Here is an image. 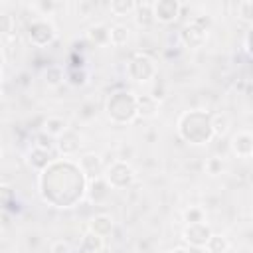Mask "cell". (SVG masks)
I'll list each match as a JSON object with an SVG mask.
<instances>
[{
    "label": "cell",
    "mask_w": 253,
    "mask_h": 253,
    "mask_svg": "<svg viewBox=\"0 0 253 253\" xmlns=\"http://www.w3.org/2000/svg\"><path fill=\"white\" fill-rule=\"evenodd\" d=\"M87 178L73 158H53L38 172V194L43 204L67 210L85 198Z\"/></svg>",
    "instance_id": "1"
},
{
    "label": "cell",
    "mask_w": 253,
    "mask_h": 253,
    "mask_svg": "<svg viewBox=\"0 0 253 253\" xmlns=\"http://www.w3.org/2000/svg\"><path fill=\"white\" fill-rule=\"evenodd\" d=\"M176 130L178 136L192 146H204L213 138L210 126V113L204 109L184 111L176 121Z\"/></svg>",
    "instance_id": "2"
},
{
    "label": "cell",
    "mask_w": 253,
    "mask_h": 253,
    "mask_svg": "<svg viewBox=\"0 0 253 253\" xmlns=\"http://www.w3.org/2000/svg\"><path fill=\"white\" fill-rule=\"evenodd\" d=\"M107 119L113 125H130L136 121V95L126 89L113 91L105 101Z\"/></svg>",
    "instance_id": "3"
},
{
    "label": "cell",
    "mask_w": 253,
    "mask_h": 253,
    "mask_svg": "<svg viewBox=\"0 0 253 253\" xmlns=\"http://www.w3.org/2000/svg\"><path fill=\"white\" fill-rule=\"evenodd\" d=\"M126 77L130 81H136V83H146L150 79L156 77L158 73V67H156V61L146 53V51H134L130 53V57L126 59Z\"/></svg>",
    "instance_id": "4"
},
{
    "label": "cell",
    "mask_w": 253,
    "mask_h": 253,
    "mask_svg": "<svg viewBox=\"0 0 253 253\" xmlns=\"http://www.w3.org/2000/svg\"><path fill=\"white\" fill-rule=\"evenodd\" d=\"M103 178H105V182L109 184L111 190H126V188H130L134 184L136 172L126 160L117 158L109 166H105Z\"/></svg>",
    "instance_id": "5"
},
{
    "label": "cell",
    "mask_w": 253,
    "mask_h": 253,
    "mask_svg": "<svg viewBox=\"0 0 253 253\" xmlns=\"http://www.w3.org/2000/svg\"><path fill=\"white\" fill-rule=\"evenodd\" d=\"M26 36H28V42L32 45L45 47V45H49V43L55 42L57 30H55V26H53L51 20H47V18H36V20H32L28 24Z\"/></svg>",
    "instance_id": "6"
},
{
    "label": "cell",
    "mask_w": 253,
    "mask_h": 253,
    "mask_svg": "<svg viewBox=\"0 0 253 253\" xmlns=\"http://www.w3.org/2000/svg\"><path fill=\"white\" fill-rule=\"evenodd\" d=\"M150 8H152L154 22L162 26L174 24L182 12V4L178 0H156V2H150Z\"/></svg>",
    "instance_id": "7"
},
{
    "label": "cell",
    "mask_w": 253,
    "mask_h": 253,
    "mask_svg": "<svg viewBox=\"0 0 253 253\" xmlns=\"http://www.w3.org/2000/svg\"><path fill=\"white\" fill-rule=\"evenodd\" d=\"M211 233L213 231L206 221L188 223L182 231V239H184L186 245H190V249H204V245H206V241L210 239Z\"/></svg>",
    "instance_id": "8"
},
{
    "label": "cell",
    "mask_w": 253,
    "mask_h": 253,
    "mask_svg": "<svg viewBox=\"0 0 253 253\" xmlns=\"http://www.w3.org/2000/svg\"><path fill=\"white\" fill-rule=\"evenodd\" d=\"M208 32H210V30H206V28H202V26H198V24H194V22L190 20L188 24L182 26L178 38H180V43H182L184 47H188V49H198V47H202V45L208 42Z\"/></svg>",
    "instance_id": "9"
},
{
    "label": "cell",
    "mask_w": 253,
    "mask_h": 253,
    "mask_svg": "<svg viewBox=\"0 0 253 253\" xmlns=\"http://www.w3.org/2000/svg\"><path fill=\"white\" fill-rule=\"evenodd\" d=\"M81 134L75 130V128H67L61 136H57L55 138V150H57V154L61 156V158H73L77 152H79V148H81Z\"/></svg>",
    "instance_id": "10"
},
{
    "label": "cell",
    "mask_w": 253,
    "mask_h": 253,
    "mask_svg": "<svg viewBox=\"0 0 253 253\" xmlns=\"http://www.w3.org/2000/svg\"><path fill=\"white\" fill-rule=\"evenodd\" d=\"M109 196H111V188H109V184L105 182V178H103V176L87 180L85 198H87L91 204L101 206V204H105V202L109 200Z\"/></svg>",
    "instance_id": "11"
},
{
    "label": "cell",
    "mask_w": 253,
    "mask_h": 253,
    "mask_svg": "<svg viewBox=\"0 0 253 253\" xmlns=\"http://www.w3.org/2000/svg\"><path fill=\"white\" fill-rule=\"evenodd\" d=\"M75 162H77V166L81 168V172L85 174L87 180L99 178V176H103V172H105L103 160H101V156L95 154V152H83Z\"/></svg>",
    "instance_id": "12"
},
{
    "label": "cell",
    "mask_w": 253,
    "mask_h": 253,
    "mask_svg": "<svg viewBox=\"0 0 253 253\" xmlns=\"http://www.w3.org/2000/svg\"><path fill=\"white\" fill-rule=\"evenodd\" d=\"M229 148L237 158H251L253 156V134L249 130H237L231 136Z\"/></svg>",
    "instance_id": "13"
},
{
    "label": "cell",
    "mask_w": 253,
    "mask_h": 253,
    "mask_svg": "<svg viewBox=\"0 0 253 253\" xmlns=\"http://www.w3.org/2000/svg\"><path fill=\"white\" fill-rule=\"evenodd\" d=\"M87 229L93 231V233H97V235H101V237L105 239L107 235L113 233V229H115V219H113V215H109V213H95V215L91 217Z\"/></svg>",
    "instance_id": "14"
},
{
    "label": "cell",
    "mask_w": 253,
    "mask_h": 253,
    "mask_svg": "<svg viewBox=\"0 0 253 253\" xmlns=\"http://www.w3.org/2000/svg\"><path fill=\"white\" fill-rule=\"evenodd\" d=\"M160 103L152 95H136V117L140 119H154L158 115Z\"/></svg>",
    "instance_id": "15"
},
{
    "label": "cell",
    "mask_w": 253,
    "mask_h": 253,
    "mask_svg": "<svg viewBox=\"0 0 253 253\" xmlns=\"http://www.w3.org/2000/svg\"><path fill=\"white\" fill-rule=\"evenodd\" d=\"M103 249H105V239L101 235L85 229L79 239V251L81 253H101Z\"/></svg>",
    "instance_id": "16"
},
{
    "label": "cell",
    "mask_w": 253,
    "mask_h": 253,
    "mask_svg": "<svg viewBox=\"0 0 253 253\" xmlns=\"http://www.w3.org/2000/svg\"><path fill=\"white\" fill-rule=\"evenodd\" d=\"M26 158H28V164H30L36 172H42V170L53 160L51 150H43V148H36V146H32V148L28 150Z\"/></svg>",
    "instance_id": "17"
},
{
    "label": "cell",
    "mask_w": 253,
    "mask_h": 253,
    "mask_svg": "<svg viewBox=\"0 0 253 253\" xmlns=\"http://www.w3.org/2000/svg\"><path fill=\"white\" fill-rule=\"evenodd\" d=\"M67 128H69V123H67V119H63V117H47V119H43V123H42V132H45V134L51 136L53 140H55L57 136H61Z\"/></svg>",
    "instance_id": "18"
},
{
    "label": "cell",
    "mask_w": 253,
    "mask_h": 253,
    "mask_svg": "<svg viewBox=\"0 0 253 253\" xmlns=\"http://www.w3.org/2000/svg\"><path fill=\"white\" fill-rule=\"evenodd\" d=\"M210 126L213 136L223 138L231 128V119L225 113H210Z\"/></svg>",
    "instance_id": "19"
},
{
    "label": "cell",
    "mask_w": 253,
    "mask_h": 253,
    "mask_svg": "<svg viewBox=\"0 0 253 253\" xmlns=\"http://www.w3.org/2000/svg\"><path fill=\"white\" fill-rule=\"evenodd\" d=\"M18 210V198L12 184L0 182V211H14Z\"/></svg>",
    "instance_id": "20"
},
{
    "label": "cell",
    "mask_w": 253,
    "mask_h": 253,
    "mask_svg": "<svg viewBox=\"0 0 253 253\" xmlns=\"http://www.w3.org/2000/svg\"><path fill=\"white\" fill-rule=\"evenodd\" d=\"M130 40V30L125 24H113L109 26V45L115 47H123L126 45Z\"/></svg>",
    "instance_id": "21"
},
{
    "label": "cell",
    "mask_w": 253,
    "mask_h": 253,
    "mask_svg": "<svg viewBox=\"0 0 253 253\" xmlns=\"http://www.w3.org/2000/svg\"><path fill=\"white\" fill-rule=\"evenodd\" d=\"M134 22L138 28H150L154 24V18H152V8H150V2H136L134 6Z\"/></svg>",
    "instance_id": "22"
},
{
    "label": "cell",
    "mask_w": 253,
    "mask_h": 253,
    "mask_svg": "<svg viewBox=\"0 0 253 253\" xmlns=\"http://www.w3.org/2000/svg\"><path fill=\"white\" fill-rule=\"evenodd\" d=\"M87 40L97 47L109 45V26L107 24H93L87 30Z\"/></svg>",
    "instance_id": "23"
},
{
    "label": "cell",
    "mask_w": 253,
    "mask_h": 253,
    "mask_svg": "<svg viewBox=\"0 0 253 253\" xmlns=\"http://www.w3.org/2000/svg\"><path fill=\"white\" fill-rule=\"evenodd\" d=\"M204 251L206 253H227L229 251V239L223 233H211L204 245Z\"/></svg>",
    "instance_id": "24"
},
{
    "label": "cell",
    "mask_w": 253,
    "mask_h": 253,
    "mask_svg": "<svg viewBox=\"0 0 253 253\" xmlns=\"http://www.w3.org/2000/svg\"><path fill=\"white\" fill-rule=\"evenodd\" d=\"M43 81H45V85H49V87L61 85V83L65 81V71H63V67H61V65H47V67L43 69Z\"/></svg>",
    "instance_id": "25"
},
{
    "label": "cell",
    "mask_w": 253,
    "mask_h": 253,
    "mask_svg": "<svg viewBox=\"0 0 253 253\" xmlns=\"http://www.w3.org/2000/svg\"><path fill=\"white\" fill-rule=\"evenodd\" d=\"M65 81L71 87H83L89 81V71L85 67H71L69 71H65Z\"/></svg>",
    "instance_id": "26"
},
{
    "label": "cell",
    "mask_w": 253,
    "mask_h": 253,
    "mask_svg": "<svg viewBox=\"0 0 253 253\" xmlns=\"http://www.w3.org/2000/svg\"><path fill=\"white\" fill-rule=\"evenodd\" d=\"M136 2L132 0H111L109 2V10L113 16H130L134 12Z\"/></svg>",
    "instance_id": "27"
},
{
    "label": "cell",
    "mask_w": 253,
    "mask_h": 253,
    "mask_svg": "<svg viewBox=\"0 0 253 253\" xmlns=\"http://www.w3.org/2000/svg\"><path fill=\"white\" fill-rule=\"evenodd\" d=\"M200 221H206V210L200 208V206H190L186 211H184V223H200Z\"/></svg>",
    "instance_id": "28"
},
{
    "label": "cell",
    "mask_w": 253,
    "mask_h": 253,
    "mask_svg": "<svg viewBox=\"0 0 253 253\" xmlns=\"http://www.w3.org/2000/svg\"><path fill=\"white\" fill-rule=\"evenodd\" d=\"M223 168H225V164H223V160L219 156H210L204 162V170H206L208 176H219L223 172Z\"/></svg>",
    "instance_id": "29"
},
{
    "label": "cell",
    "mask_w": 253,
    "mask_h": 253,
    "mask_svg": "<svg viewBox=\"0 0 253 253\" xmlns=\"http://www.w3.org/2000/svg\"><path fill=\"white\" fill-rule=\"evenodd\" d=\"M237 18L241 22L253 24V2L251 0H243L237 4Z\"/></svg>",
    "instance_id": "30"
},
{
    "label": "cell",
    "mask_w": 253,
    "mask_h": 253,
    "mask_svg": "<svg viewBox=\"0 0 253 253\" xmlns=\"http://www.w3.org/2000/svg\"><path fill=\"white\" fill-rule=\"evenodd\" d=\"M32 146H36V148H43V150H51V148L55 146V140H53L51 136H47L45 132L40 130V132H36Z\"/></svg>",
    "instance_id": "31"
},
{
    "label": "cell",
    "mask_w": 253,
    "mask_h": 253,
    "mask_svg": "<svg viewBox=\"0 0 253 253\" xmlns=\"http://www.w3.org/2000/svg\"><path fill=\"white\" fill-rule=\"evenodd\" d=\"M14 32V18L8 12H0V38H6Z\"/></svg>",
    "instance_id": "32"
},
{
    "label": "cell",
    "mask_w": 253,
    "mask_h": 253,
    "mask_svg": "<svg viewBox=\"0 0 253 253\" xmlns=\"http://www.w3.org/2000/svg\"><path fill=\"white\" fill-rule=\"evenodd\" d=\"M49 253H71V247H69L67 241L57 239V241H53V243L49 245Z\"/></svg>",
    "instance_id": "33"
},
{
    "label": "cell",
    "mask_w": 253,
    "mask_h": 253,
    "mask_svg": "<svg viewBox=\"0 0 253 253\" xmlns=\"http://www.w3.org/2000/svg\"><path fill=\"white\" fill-rule=\"evenodd\" d=\"M34 8H36V10H40V12H42V16H47L49 12H53L55 2H53V0H47V2H45V0H43V2H36V4H34Z\"/></svg>",
    "instance_id": "34"
},
{
    "label": "cell",
    "mask_w": 253,
    "mask_h": 253,
    "mask_svg": "<svg viewBox=\"0 0 253 253\" xmlns=\"http://www.w3.org/2000/svg\"><path fill=\"white\" fill-rule=\"evenodd\" d=\"M243 51L247 55H251V30L245 34V40H243Z\"/></svg>",
    "instance_id": "35"
},
{
    "label": "cell",
    "mask_w": 253,
    "mask_h": 253,
    "mask_svg": "<svg viewBox=\"0 0 253 253\" xmlns=\"http://www.w3.org/2000/svg\"><path fill=\"white\" fill-rule=\"evenodd\" d=\"M166 253H192V249H188V247H174V249H170Z\"/></svg>",
    "instance_id": "36"
},
{
    "label": "cell",
    "mask_w": 253,
    "mask_h": 253,
    "mask_svg": "<svg viewBox=\"0 0 253 253\" xmlns=\"http://www.w3.org/2000/svg\"><path fill=\"white\" fill-rule=\"evenodd\" d=\"M4 63H6V57H4V51H2V47H0V73H2V69H4Z\"/></svg>",
    "instance_id": "37"
},
{
    "label": "cell",
    "mask_w": 253,
    "mask_h": 253,
    "mask_svg": "<svg viewBox=\"0 0 253 253\" xmlns=\"http://www.w3.org/2000/svg\"><path fill=\"white\" fill-rule=\"evenodd\" d=\"M0 95H2V73H0Z\"/></svg>",
    "instance_id": "38"
},
{
    "label": "cell",
    "mask_w": 253,
    "mask_h": 253,
    "mask_svg": "<svg viewBox=\"0 0 253 253\" xmlns=\"http://www.w3.org/2000/svg\"><path fill=\"white\" fill-rule=\"evenodd\" d=\"M0 158H2V148H0Z\"/></svg>",
    "instance_id": "39"
}]
</instances>
